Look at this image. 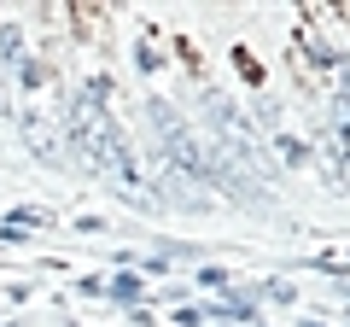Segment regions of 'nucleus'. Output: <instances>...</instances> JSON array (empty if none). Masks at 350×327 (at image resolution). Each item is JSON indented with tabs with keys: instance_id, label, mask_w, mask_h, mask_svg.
<instances>
[{
	"instance_id": "f257e3e1",
	"label": "nucleus",
	"mask_w": 350,
	"mask_h": 327,
	"mask_svg": "<svg viewBox=\"0 0 350 327\" xmlns=\"http://www.w3.org/2000/svg\"><path fill=\"white\" fill-rule=\"evenodd\" d=\"M152 129L163 135V152H170V164L181 170V176H193V181H222V170H216V158L193 140V129L175 117V105L170 100H152Z\"/></svg>"
},
{
	"instance_id": "f03ea898",
	"label": "nucleus",
	"mask_w": 350,
	"mask_h": 327,
	"mask_svg": "<svg viewBox=\"0 0 350 327\" xmlns=\"http://www.w3.org/2000/svg\"><path fill=\"white\" fill-rule=\"evenodd\" d=\"M70 135H76V146H82V164L94 170V176H105L111 170V152H117V123L94 105V94H82V100H70Z\"/></svg>"
},
{
	"instance_id": "7ed1b4c3",
	"label": "nucleus",
	"mask_w": 350,
	"mask_h": 327,
	"mask_svg": "<svg viewBox=\"0 0 350 327\" xmlns=\"http://www.w3.org/2000/svg\"><path fill=\"white\" fill-rule=\"evenodd\" d=\"M0 327H12V322H0Z\"/></svg>"
}]
</instances>
